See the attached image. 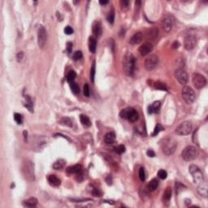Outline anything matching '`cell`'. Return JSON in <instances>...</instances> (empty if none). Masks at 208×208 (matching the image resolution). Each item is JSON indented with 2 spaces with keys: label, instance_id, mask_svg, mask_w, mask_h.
Segmentation results:
<instances>
[{
  "label": "cell",
  "instance_id": "obj_1",
  "mask_svg": "<svg viewBox=\"0 0 208 208\" xmlns=\"http://www.w3.org/2000/svg\"><path fill=\"white\" fill-rule=\"evenodd\" d=\"M160 148L166 155H172L177 149V141L171 137H166L161 141Z\"/></svg>",
  "mask_w": 208,
  "mask_h": 208
},
{
  "label": "cell",
  "instance_id": "obj_2",
  "mask_svg": "<svg viewBox=\"0 0 208 208\" xmlns=\"http://www.w3.org/2000/svg\"><path fill=\"white\" fill-rule=\"evenodd\" d=\"M136 60L135 57L131 53H127L123 59V70L127 76H131L134 72Z\"/></svg>",
  "mask_w": 208,
  "mask_h": 208
},
{
  "label": "cell",
  "instance_id": "obj_3",
  "mask_svg": "<svg viewBox=\"0 0 208 208\" xmlns=\"http://www.w3.org/2000/svg\"><path fill=\"white\" fill-rule=\"evenodd\" d=\"M198 150L196 147L192 145H189L186 147L181 153L182 158L186 161H193L198 157Z\"/></svg>",
  "mask_w": 208,
  "mask_h": 208
},
{
  "label": "cell",
  "instance_id": "obj_4",
  "mask_svg": "<svg viewBox=\"0 0 208 208\" xmlns=\"http://www.w3.org/2000/svg\"><path fill=\"white\" fill-rule=\"evenodd\" d=\"M120 117L123 119L128 120L130 122H136L138 118H139V114L136 111L134 108L128 107V108L124 109L120 111Z\"/></svg>",
  "mask_w": 208,
  "mask_h": 208
},
{
  "label": "cell",
  "instance_id": "obj_5",
  "mask_svg": "<svg viewBox=\"0 0 208 208\" xmlns=\"http://www.w3.org/2000/svg\"><path fill=\"white\" fill-rule=\"evenodd\" d=\"M22 172L28 181H34V166L30 161H25L22 167Z\"/></svg>",
  "mask_w": 208,
  "mask_h": 208
},
{
  "label": "cell",
  "instance_id": "obj_6",
  "mask_svg": "<svg viewBox=\"0 0 208 208\" xmlns=\"http://www.w3.org/2000/svg\"><path fill=\"white\" fill-rule=\"evenodd\" d=\"M189 171H190V174L192 175V177L194 179V181L196 184H201L202 182L204 181V176L203 173L200 170L197 165L194 164H191L189 167Z\"/></svg>",
  "mask_w": 208,
  "mask_h": 208
},
{
  "label": "cell",
  "instance_id": "obj_7",
  "mask_svg": "<svg viewBox=\"0 0 208 208\" xmlns=\"http://www.w3.org/2000/svg\"><path fill=\"white\" fill-rule=\"evenodd\" d=\"M182 99L187 104H192L195 101L196 95L194 91L190 86H185L181 91Z\"/></svg>",
  "mask_w": 208,
  "mask_h": 208
},
{
  "label": "cell",
  "instance_id": "obj_8",
  "mask_svg": "<svg viewBox=\"0 0 208 208\" xmlns=\"http://www.w3.org/2000/svg\"><path fill=\"white\" fill-rule=\"evenodd\" d=\"M192 132V124L190 121H184L175 130L176 134L179 136L189 135Z\"/></svg>",
  "mask_w": 208,
  "mask_h": 208
},
{
  "label": "cell",
  "instance_id": "obj_9",
  "mask_svg": "<svg viewBox=\"0 0 208 208\" xmlns=\"http://www.w3.org/2000/svg\"><path fill=\"white\" fill-rule=\"evenodd\" d=\"M158 57L156 54H150L145 60V68L147 71H153L158 66Z\"/></svg>",
  "mask_w": 208,
  "mask_h": 208
},
{
  "label": "cell",
  "instance_id": "obj_10",
  "mask_svg": "<svg viewBox=\"0 0 208 208\" xmlns=\"http://www.w3.org/2000/svg\"><path fill=\"white\" fill-rule=\"evenodd\" d=\"M192 81H193V84L195 86V88L198 89V90L203 89L207 85V80H206L205 77L203 76L202 74H199V73H194L193 74Z\"/></svg>",
  "mask_w": 208,
  "mask_h": 208
},
{
  "label": "cell",
  "instance_id": "obj_11",
  "mask_svg": "<svg viewBox=\"0 0 208 208\" xmlns=\"http://www.w3.org/2000/svg\"><path fill=\"white\" fill-rule=\"evenodd\" d=\"M173 23H174V18L170 15H166L164 16L161 20V24L163 27V30L166 33H169L172 30V26H173Z\"/></svg>",
  "mask_w": 208,
  "mask_h": 208
},
{
  "label": "cell",
  "instance_id": "obj_12",
  "mask_svg": "<svg viewBox=\"0 0 208 208\" xmlns=\"http://www.w3.org/2000/svg\"><path fill=\"white\" fill-rule=\"evenodd\" d=\"M46 38H47V34H46V29L43 26H40L37 31V44L41 49L45 46Z\"/></svg>",
  "mask_w": 208,
  "mask_h": 208
},
{
  "label": "cell",
  "instance_id": "obj_13",
  "mask_svg": "<svg viewBox=\"0 0 208 208\" xmlns=\"http://www.w3.org/2000/svg\"><path fill=\"white\" fill-rule=\"evenodd\" d=\"M175 77L177 78L178 82L183 86L186 85L189 81V75L184 69H181V68L177 69L175 72Z\"/></svg>",
  "mask_w": 208,
  "mask_h": 208
},
{
  "label": "cell",
  "instance_id": "obj_14",
  "mask_svg": "<svg viewBox=\"0 0 208 208\" xmlns=\"http://www.w3.org/2000/svg\"><path fill=\"white\" fill-rule=\"evenodd\" d=\"M153 50V45L150 41H145L139 47V52L141 55L145 56L150 54Z\"/></svg>",
  "mask_w": 208,
  "mask_h": 208
},
{
  "label": "cell",
  "instance_id": "obj_15",
  "mask_svg": "<svg viewBox=\"0 0 208 208\" xmlns=\"http://www.w3.org/2000/svg\"><path fill=\"white\" fill-rule=\"evenodd\" d=\"M196 45V38L194 36H188L186 37L184 41V47L187 50H193Z\"/></svg>",
  "mask_w": 208,
  "mask_h": 208
},
{
  "label": "cell",
  "instance_id": "obj_16",
  "mask_svg": "<svg viewBox=\"0 0 208 208\" xmlns=\"http://www.w3.org/2000/svg\"><path fill=\"white\" fill-rule=\"evenodd\" d=\"M158 35V30L157 28H151L145 33V38L147 40H154Z\"/></svg>",
  "mask_w": 208,
  "mask_h": 208
},
{
  "label": "cell",
  "instance_id": "obj_17",
  "mask_svg": "<svg viewBox=\"0 0 208 208\" xmlns=\"http://www.w3.org/2000/svg\"><path fill=\"white\" fill-rule=\"evenodd\" d=\"M67 172L69 174H77V175H82V166L80 164H76L67 168Z\"/></svg>",
  "mask_w": 208,
  "mask_h": 208
},
{
  "label": "cell",
  "instance_id": "obj_18",
  "mask_svg": "<svg viewBox=\"0 0 208 208\" xmlns=\"http://www.w3.org/2000/svg\"><path fill=\"white\" fill-rule=\"evenodd\" d=\"M142 38H143V34L141 32H137L130 38L129 42L132 45H137V44H139L141 41H142Z\"/></svg>",
  "mask_w": 208,
  "mask_h": 208
},
{
  "label": "cell",
  "instance_id": "obj_19",
  "mask_svg": "<svg viewBox=\"0 0 208 208\" xmlns=\"http://www.w3.org/2000/svg\"><path fill=\"white\" fill-rule=\"evenodd\" d=\"M198 192L201 196H203L204 198L207 197V185L206 182H202L198 187Z\"/></svg>",
  "mask_w": 208,
  "mask_h": 208
},
{
  "label": "cell",
  "instance_id": "obj_20",
  "mask_svg": "<svg viewBox=\"0 0 208 208\" xmlns=\"http://www.w3.org/2000/svg\"><path fill=\"white\" fill-rule=\"evenodd\" d=\"M161 107V103L159 101H155L150 106L148 107V113L153 114L155 112H158V111Z\"/></svg>",
  "mask_w": 208,
  "mask_h": 208
},
{
  "label": "cell",
  "instance_id": "obj_21",
  "mask_svg": "<svg viewBox=\"0 0 208 208\" xmlns=\"http://www.w3.org/2000/svg\"><path fill=\"white\" fill-rule=\"evenodd\" d=\"M88 44H89V50H90V51L91 53H94L95 50H96V47H97V40H96V37L94 36L90 37H89Z\"/></svg>",
  "mask_w": 208,
  "mask_h": 208
},
{
  "label": "cell",
  "instance_id": "obj_22",
  "mask_svg": "<svg viewBox=\"0 0 208 208\" xmlns=\"http://www.w3.org/2000/svg\"><path fill=\"white\" fill-rule=\"evenodd\" d=\"M48 181H49L50 186H54V187H58L61 184L60 180L55 175H50L48 177Z\"/></svg>",
  "mask_w": 208,
  "mask_h": 208
},
{
  "label": "cell",
  "instance_id": "obj_23",
  "mask_svg": "<svg viewBox=\"0 0 208 208\" xmlns=\"http://www.w3.org/2000/svg\"><path fill=\"white\" fill-rule=\"evenodd\" d=\"M93 33L95 37H99L102 34V27H101V24L99 22H94L92 27Z\"/></svg>",
  "mask_w": 208,
  "mask_h": 208
},
{
  "label": "cell",
  "instance_id": "obj_24",
  "mask_svg": "<svg viewBox=\"0 0 208 208\" xmlns=\"http://www.w3.org/2000/svg\"><path fill=\"white\" fill-rule=\"evenodd\" d=\"M116 141V134L112 133V132H110V133H107L105 137H104V141L107 143V144H112L115 142Z\"/></svg>",
  "mask_w": 208,
  "mask_h": 208
},
{
  "label": "cell",
  "instance_id": "obj_25",
  "mask_svg": "<svg viewBox=\"0 0 208 208\" xmlns=\"http://www.w3.org/2000/svg\"><path fill=\"white\" fill-rule=\"evenodd\" d=\"M37 204V199L36 198H30L24 201L23 205L26 207H35Z\"/></svg>",
  "mask_w": 208,
  "mask_h": 208
},
{
  "label": "cell",
  "instance_id": "obj_26",
  "mask_svg": "<svg viewBox=\"0 0 208 208\" xmlns=\"http://www.w3.org/2000/svg\"><path fill=\"white\" fill-rule=\"evenodd\" d=\"M24 107L30 111L33 112V104L32 102L31 99L29 96H25V102H24Z\"/></svg>",
  "mask_w": 208,
  "mask_h": 208
},
{
  "label": "cell",
  "instance_id": "obj_27",
  "mask_svg": "<svg viewBox=\"0 0 208 208\" xmlns=\"http://www.w3.org/2000/svg\"><path fill=\"white\" fill-rule=\"evenodd\" d=\"M158 186V181L156 179V178H154L153 180H151V181H150L149 184H148V186H147V189L150 190V191H154L157 189V187Z\"/></svg>",
  "mask_w": 208,
  "mask_h": 208
},
{
  "label": "cell",
  "instance_id": "obj_28",
  "mask_svg": "<svg viewBox=\"0 0 208 208\" xmlns=\"http://www.w3.org/2000/svg\"><path fill=\"white\" fill-rule=\"evenodd\" d=\"M171 198H172V189L170 187H167L163 193V200L164 202H168Z\"/></svg>",
  "mask_w": 208,
  "mask_h": 208
},
{
  "label": "cell",
  "instance_id": "obj_29",
  "mask_svg": "<svg viewBox=\"0 0 208 208\" xmlns=\"http://www.w3.org/2000/svg\"><path fill=\"white\" fill-rule=\"evenodd\" d=\"M65 160H63V159H59V160H57V161H55L53 164V168L55 169V170H60V169H62L63 168V167L65 166Z\"/></svg>",
  "mask_w": 208,
  "mask_h": 208
},
{
  "label": "cell",
  "instance_id": "obj_30",
  "mask_svg": "<svg viewBox=\"0 0 208 208\" xmlns=\"http://www.w3.org/2000/svg\"><path fill=\"white\" fill-rule=\"evenodd\" d=\"M80 120H81V122H82V124L84 126H91V122L90 118L88 117V116H85V115H81V116H80Z\"/></svg>",
  "mask_w": 208,
  "mask_h": 208
},
{
  "label": "cell",
  "instance_id": "obj_31",
  "mask_svg": "<svg viewBox=\"0 0 208 208\" xmlns=\"http://www.w3.org/2000/svg\"><path fill=\"white\" fill-rule=\"evenodd\" d=\"M60 123L63 124V125H66L68 127H73V120H71L69 117H63L62 118V120H60Z\"/></svg>",
  "mask_w": 208,
  "mask_h": 208
},
{
  "label": "cell",
  "instance_id": "obj_32",
  "mask_svg": "<svg viewBox=\"0 0 208 208\" xmlns=\"http://www.w3.org/2000/svg\"><path fill=\"white\" fill-rule=\"evenodd\" d=\"M155 86V89H157V90H164V91H167V85L165 84V83H163V82H157L155 84H154Z\"/></svg>",
  "mask_w": 208,
  "mask_h": 208
},
{
  "label": "cell",
  "instance_id": "obj_33",
  "mask_svg": "<svg viewBox=\"0 0 208 208\" xmlns=\"http://www.w3.org/2000/svg\"><path fill=\"white\" fill-rule=\"evenodd\" d=\"M76 77H77L76 72L72 70V71H70V72L68 73V75H67V81L71 83V82H73V81H74V79L76 78Z\"/></svg>",
  "mask_w": 208,
  "mask_h": 208
},
{
  "label": "cell",
  "instance_id": "obj_34",
  "mask_svg": "<svg viewBox=\"0 0 208 208\" xmlns=\"http://www.w3.org/2000/svg\"><path fill=\"white\" fill-rule=\"evenodd\" d=\"M70 87H71V89H72V90H73V94H77L80 93V88H79V86H78V85H77L76 82H71V83H70Z\"/></svg>",
  "mask_w": 208,
  "mask_h": 208
},
{
  "label": "cell",
  "instance_id": "obj_35",
  "mask_svg": "<svg viewBox=\"0 0 208 208\" xmlns=\"http://www.w3.org/2000/svg\"><path fill=\"white\" fill-rule=\"evenodd\" d=\"M107 21H108L110 24H113L114 23V20H115V11H114L113 8L109 12L108 15H107Z\"/></svg>",
  "mask_w": 208,
  "mask_h": 208
},
{
  "label": "cell",
  "instance_id": "obj_36",
  "mask_svg": "<svg viewBox=\"0 0 208 208\" xmlns=\"http://www.w3.org/2000/svg\"><path fill=\"white\" fill-rule=\"evenodd\" d=\"M95 70H96V66H95V62H94L93 64H92V66H91L90 69V80L92 82H94Z\"/></svg>",
  "mask_w": 208,
  "mask_h": 208
},
{
  "label": "cell",
  "instance_id": "obj_37",
  "mask_svg": "<svg viewBox=\"0 0 208 208\" xmlns=\"http://www.w3.org/2000/svg\"><path fill=\"white\" fill-rule=\"evenodd\" d=\"M182 188H186V187L184 186V185H182L181 183L178 182V181H177V182L175 183V190H176V193H177V194H179L180 191L183 190Z\"/></svg>",
  "mask_w": 208,
  "mask_h": 208
},
{
  "label": "cell",
  "instance_id": "obj_38",
  "mask_svg": "<svg viewBox=\"0 0 208 208\" xmlns=\"http://www.w3.org/2000/svg\"><path fill=\"white\" fill-rule=\"evenodd\" d=\"M14 120H16V122L18 124H21L23 122V117L19 113H15L14 114Z\"/></svg>",
  "mask_w": 208,
  "mask_h": 208
},
{
  "label": "cell",
  "instance_id": "obj_39",
  "mask_svg": "<svg viewBox=\"0 0 208 208\" xmlns=\"http://www.w3.org/2000/svg\"><path fill=\"white\" fill-rule=\"evenodd\" d=\"M115 150H116V152L117 154H121L125 151V147H124V145H120L115 148Z\"/></svg>",
  "mask_w": 208,
  "mask_h": 208
},
{
  "label": "cell",
  "instance_id": "obj_40",
  "mask_svg": "<svg viewBox=\"0 0 208 208\" xmlns=\"http://www.w3.org/2000/svg\"><path fill=\"white\" fill-rule=\"evenodd\" d=\"M139 178L141 181H145V172L144 167H141L139 169Z\"/></svg>",
  "mask_w": 208,
  "mask_h": 208
},
{
  "label": "cell",
  "instance_id": "obj_41",
  "mask_svg": "<svg viewBox=\"0 0 208 208\" xmlns=\"http://www.w3.org/2000/svg\"><path fill=\"white\" fill-rule=\"evenodd\" d=\"M158 177L160 178V179H162V180H164V179H166L167 177V172L165 171V170H159L158 172Z\"/></svg>",
  "mask_w": 208,
  "mask_h": 208
},
{
  "label": "cell",
  "instance_id": "obj_42",
  "mask_svg": "<svg viewBox=\"0 0 208 208\" xmlns=\"http://www.w3.org/2000/svg\"><path fill=\"white\" fill-rule=\"evenodd\" d=\"M83 94H84V95L86 96V97H90V87H89L88 84H85L84 88H83Z\"/></svg>",
  "mask_w": 208,
  "mask_h": 208
},
{
  "label": "cell",
  "instance_id": "obj_43",
  "mask_svg": "<svg viewBox=\"0 0 208 208\" xmlns=\"http://www.w3.org/2000/svg\"><path fill=\"white\" fill-rule=\"evenodd\" d=\"M82 51H80V50H77V51H76L74 54H73V59L74 60H79V59H81L82 58Z\"/></svg>",
  "mask_w": 208,
  "mask_h": 208
},
{
  "label": "cell",
  "instance_id": "obj_44",
  "mask_svg": "<svg viewBox=\"0 0 208 208\" xmlns=\"http://www.w3.org/2000/svg\"><path fill=\"white\" fill-rule=\"evenodd\" d=\"M162 130H163V128L159 124H156V126H155V128H154V133H152V136H155V135H157L158 134V133L160 131H162Z\"/></svg>",
  "mask_w": 208,
  "mask_h": 208
},
{
  "label": "cell",
  "instance_id": "obj_45",
  "mask_svg": "<svg viewBox=\"0 0 208 208\" xmlns=\"http://www.w3.org/2000/svg\"><path fill=\"white\" fill-rule=\"evenodd\" d=\"M120 5L122 7L124 10H127L128 8V5H129V1L128 0H122L120 2Z\"/></svg>",
  "mask_w": 208,
  "mask_h": 208
},
{
  "label": "cell",
  "instance_id": "obj_46",
  "mask_svg": "<svg viewBox=\"0 0 208 208\" xmlns=\"http://www.w3.org/2000/svg\"><path fill=\"white\" fill-rule=\"evenodd\" d=\"M83 139L86 142H90L92 141V136L90 133H86L83 135Z\"/></svg>",
  "mask_w": 208,
  "mask_h": 208
},
{
  "label": "cell",
  "instance_id": "obj_47",
  "mask_svg": "<svg viewBox=\"0 0 208 208\" xmlns=\"http://www.w3.org/2000/svg\"><path fill=\"white\" fill-rule=\"evenodd\" d=\"M64 33L68 35H70V34H73V28L70 27V26H67V27L64 29Z\"/></svg>",
  "mask_w": 208,
  "mask_h": 208
},
{
  "label": "cell",
  "instance_id": "obj_48",
  "mask_svg": "<svg viewBox=\"0 0 208 208\" xmlns=\"http://www.w3.org/2000/svg\"><path fill=\"white\" fill-rule=\"evenodd\" d=\"M91 193H92V194L94 195V197H99V196H101V193H100L99 190H97L96 188H93Z\"/></svg>",
  "mask_w": 208,
  "mask_h": 208
},
{
  "label": "cell",
  "instance_id": "obj_49",
  "mask_svg": "<svg viewBox=\"0 0 208 208\" xmlns=\"http://www.w3.org/2000/svg\"><path fill=\"white\" fill-rule=\"evenodd\" d=\"M23 58H24V53H23L22 51L19 52L18 54H16V60H17V62H21Z\"/></svg>",
  "mask_w": 208,
  "mask_h": 208
},
{
  "label": "cell",
  "instance_id": "obj_50",
  "mask_svg": "<svg viewBox=\"0 0 208 208\" xmlns=\"http://www.w3.org/2000/svg\"><path fill=\"white\" fill-rule=\"evenodd\" d=\"M72 49H73V43L68 42L67 43V51H68V54H70L72 52Z\"/></svg>",
  "mask_w": 208,
  "mask_h": 208
},
{
  "label": "cell",
  "instance_id": "obj_51",
  "mask_svg": "<svg viewBox=\"0 0 208 208\" xmlns=\"http://www.w3.org/2000/svg\"><path fill=\"white\" fill-rule=\"evenodd\" d=\"M146 154H147V155H148L149 157H151V158H153V157L155 156V153H154L152 150H148L147 152H146Z\"/></svg>",
  "mask_w": 208,
  "mask_h": 208
},
{
  "label": "cell",
  "instance_id": "obj_52",
  "mask_svg": "<svg viewBox=\"0 0 208 208\" xmlns=\"http://www.w3.org/2000/svg\"><path fill=\"white\" fill-rule=\"evenodd\" d=\"M107 182L108 185H111L112 184V180H111V176H108V177H107Z\"/></svg>",
  "mask_w": 208,
  "mask_h": 208
},
{
  "label": "cell",
  "instance_id": "obj_53",
  "mask_svg": "<svg viewBox=\"0 0 208 208\" xmlns=\"http://www.w3.org/2000/svg\"><path fill=\"white\" fill-rule=\"evenodd\" d=\"M180 46L179 42H178V41H175V42H174V43L172 44V48H173V49H175V48L177 49V48L178 47V46Z\"/></svg>",
  "mask_w": 208,
  "mask_h": 208
},
{
  "label": "cell",
  "instance_id": "obj_54",
  "mask_svg": "<svg viewBox=\"0 0 208 208\" xmlns=\"http://www.w3.org/2000/svg\"><path fill=\"white\" fill-rule=\"evenodd\" d=\"M108 3H109V1H107V0H105V1L101 0V1H99V3L101 5H106V4H107Z\"/></svg>",
  "mask_w": 208,
  "mask_h": 208
}]
</instances>
